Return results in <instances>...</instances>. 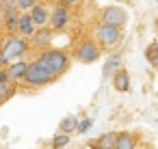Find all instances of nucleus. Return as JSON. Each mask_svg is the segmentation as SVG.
<instances>
[{
  "mask_svg": "<svg viewBox=\"0 0 158 149\" xmlns=\"http://www.w3.org/2000/svg\"><path fill=\"white\" fill-rule=\"evenodd\" d=\"M28 52V43L24 37H15L9 35L7 41L0 48V65H11L15 61H20V56H24Z\"/></svg>",
  "mask_w": 158,
  "mask_h": 149,
  "instance_id": "nucleus-1",
  "label": "nucleus"
},
{
  "mask_svg": "<svg viewBox=\"0 0 158 149\" xmlns=\"http://www.w3.org/2000/svg\"><path fill=\"white\" fill-rule=\"evenodd\" d=\"M37 61H39L52 76H56V78L69 67V58H67V54H65L63 50H46Z\"/></svg>",
  "mask_w": 158,
  "mask_h": 149,
  "instance_id": "nucleus-2",
  "label": "nucleus"
},
{
  "mask_svg": "<svg viewBox=\"0 0 158 149\" xmlns=\"http://www.w3.org/2000/svg\"><path fill=\"white\" fill-rule=\"evenodd\" d=\"M54 80H56V76H52L39 61H33V63H31L28 74H26V78H24V82L31 84V87H44V84H50V82H54Z\"/></svg>",
  "mask_w": 158,
  "mask_h": 149,
  "instance_id": "nucleus-3",
  "label": "nucleus"
},
{
  "mask_svg": "<svg viewBox=\"0 0 158 149\" xmlns=\"http://www.w3.org/2000/svg\"><path fill=\"white\" fill-rule=\"evenodd\" d=\"M100 18H102V24H108V26H115V28H121L128 22V13L121 7H104Z\"/></svg>",
  "mask_w": 158,
  "mask_h": 149,
  "instance_id": "nucleus-4",
  "label": "nucleus"
},
{
  "mask_svg": "<svg viewBox=\"0 0 158 149\" xmlns=\"http://www.w3.org/2000/svg\"><path fill=\"white\" fill-rule=\"evenodd\" d=\"M95 39H98L100 46H104V48H113L115 43H119L121 33H119V28H115V26L100 24V26L95 28Z\"/></svg>",
  "mask_w": 158,
  "mask_h": 149,
  "instance_id": "nucleus-5",
  "label": "nucleus"
},
{
  "mask_svg": "<svg viewBox=\"0 0 158 149\" xmlns=\"http://www.w3.org/2000/svg\"><path fill=\"white\" fill-rule=\"evenodd\" d=\"M76 56H78V61L80 63H93V61H98V56H100V46L95 43V41H82L80 46H78V50H76Z\"/></svg>",
  "mask_w": 158,
  "mask_h": 149,
  "instance_id": "nucleus-6",
  "label": "nucleus"
},
{
  "mask_svg": "<svg viewBox=\"0 0 158 149\" xmlns=\"http://www.w3.org/2000/svg\"><path fill=\"white\" fill-rule=\"evenodd\" d=\"M67 22H69V9L63 7V5L54 7V11L50 13V26H52L54 30H61V28L67 26Z\"/></svg>",
  "mask_w": 158,
  "mask_h": 149,
  "instance_id": "nucleus-7",
  "label": "nucleus"
},
{
  "mask_svg": "<svg viewBox=\"0 0 158 149\" xmlns=\"http://www.w3.org/2000/svg\"><path fill=\"white\" fill-rule=\"evenodd\" d=\"M119 67H121V52H113V54L108 56V61L104 63L102 76H104V78H110V76H115L117 71H121Z\"/></svg>",
  "mask_w": 158,
  "mask_h": 149,
  "instance_id": "nucleus-8",
  "label": "nucleus"
},
{
  "mask_svg": "<svg viewBox=\"0 0 158 149\" xmlns=\"http://www.w3.org/2000/svg\"><path fill=\"white\" fill-rule=\"evenodd\" d=\"M28 67H31V63H26V61H15V63H11L9 65V78L13 80V82H18V80H24L26 78V74H28Z\"/></svg>",
  "mask_w": 158,
  "mask_h": 149,
  "instance_id": "nucleus-9",
  "label": "nucleus"
},
{
  "mask_svg": "<svg viewBox=\"0 0 158 149\" xmlns=\"http://www.w3.org/2000/svg\"><path fill=\"white\" fill-rule=\"evenodd\" d=\"M18 30H20L24 37H31V39H33V35H35L39 28H37V24H35V20H33V15H31V13H22Z\"/></svg>",
  "mask_w": 158,
  "mask_h": 149,
  "instance_id": "nucleus-10",
  "label": "nucleus"
},
{
  "mask_svg": "<svg viewBox=\"0 0 158 149\" xmlns=\"http://www.w3.org/2000/svg\"><path fill=\"white\" fill-rule=\"evenodd\" d=\"M20 18H22V13H20L18 7L7 9V11H5V28H7L9 33H13V30L20 26Z\"/></svg>",
  "mask_w": 158,
  "mask_h": 149,
  "instance_id": "nucleus-11",
  "label": "nucleus"
},
{
  "mask_svg": "<svg viewBox=\"0 0 158 149\" xmlns=\"http://www.w3.org/2000/svg\"><path fill=\"white\" fill-rule=\"evenodd\" d=\"M31 15H33V20H35V24H37V28H46V24H48V20H50V13H48V9H46L44 5L33 7Z\"/></svg>",
  "mask_w": 158,
  "mask_h": 149,
  "instance_id": "nucleus-12",
  "label": "nucleus"
},
{
  "mask_svg": "<svg viewBox=\"0 0 158 149\" xmlns=\"http://www.w3.org/2000/svg\"><path fill=\"white\" fill-rule=\"evenodd\" d=\"M50 39H52L50 28H39L33 35V48H46V46H50Z\"/></svg>",
  "mask_w": 158,
  "mask_h": 149,
  "instance_id": "nucleus-13",
  "label": "nucleus"
},
{
  "mask_svg": "<svg viewBox=\"0 0 158 149\" xmlns=\"http://www.w3.org/2000/svg\"><path fill=\"white\" fill-rule=\"evenodd\" d=\"M113 84H115L117 91L126 93V91L130 89V76H128V71H117V74L113 76Z\"/></svg>",
  "mask_w": 158,
  "mask_h": 149,
  "instance_id": "nucleus-14",
  "label": "nucleus"
},
{
  "mask_svg": "<svg viewBox=\"0 0 158 149\" xmlns=\"http://www.w3.org/2000/svg\"><path fill=\"white\" fill-rule=\"evenodd\" d=\"M13 93H15V82H13V80L0 82V104H5L7 99H11Z\"/></svg>",
  "mask_w": 158,
  "mask_h": 149,
  "instance_id": "nucleus-15",
  "label": "nucleus"
},
{
  "mask_svg": "<svg viewBox=\"0 0 158 149\" xmlns=\"http://www.w3.org/2000/svg\"><path fill=\"white\" fill-rule=\"evenodd\" d=\"M117 136H119V134H104L93 147H95V149H115V145H117Z\"/></svg>",
  "mask_w": 158,
  "mask_h": 149,
  "instance_id": "nucleus-16",
  "label": "nucleus"
},
{
  "mask_svg": "<svg viewBox=\"0 0 158 149\" xmlns=\"http://www.w3.org/2000/svg\"><path fill=\"white\" fill-rule=\"evenodd\" d=\"M145 58H147L149 65L158 67V41H154V43H149L145 48Z\"/></svg>",
  "mask_w": 158,
  "mask_h": 149,
  "instance_id": "nucleus-17",
  "label": "nucleus"
},
{
  "mask_svg": "<svg viewBox=\"0 0 158 149\" xmlns=\"http://www.w3.org/2000/svg\"><path fill=\"white\" fill-rule=\"evenodd\" d=\"M78 119L76 117H65L63 121H61V132L63 134H69V132H74V130H78Z\"/></svg>",
  "mask_w": 158,
  "mask_h": 149,
  "instance_id": "nucleus-18",
  "label": "nucleus"
},
{
  "mask_svg": "<svg viewBox=\"0 0 158 149\" xmlns=\"http://www.w3.org/2000/svg\"><path fill=\"white\" fill-rule=\"evenodd\" d=\"M115 149H134V138H132L130 134H119Z\"/></svg>",
  "mask_w": 158,
  "mask_h": 149,
  "instance_id": "nucleus-19",
  "label": "nucleus"
},
{
  "mask_svg": "<svg viewBox=\"0 0 158 149\" xmlns=\"http://www.w3.org/2000/svg\"><path fill=\"white\" fill-rule=\"evenodd\" d=\"M69 145V134H59V136H54V140H52V147L54 149H63V147H67Z\"/></svg>",
  "mask_w": 158,
  "mask_h": 149,
  "instance_id": "nucleus-20",
  "label": "nucleus"
},
{
  "mask_svg": "<svg viewBox=\"0 0 158 149\" xmlns=\"http://www.w3.org/2000/svg\"><path fill=\"white\" fill-rule=\"evenodd\" d=\"M33 7H37V0H20V2H18V9L20 11H33Z\"/></svg>",
  "mask_w": 158,
  "mask_h": 149,
  "instance_id": "nucleus-21",
  "label": "nucleus"
},
{
  "mask_svg": "<svg viewBox=\"0 0 158 149\" xmlns=\"http://www.w3.org/2000/svg\"><path fill=\"white\" fill-rule=\"evenodd\" d=\"M91 125H93V121H91V119H82V121L78 123V132H80V134H85L87 130H91Z\"/></svg>",
  "mask_w": 158,
  "mask_h": 149,
  "instance_id": "nucleus-22",
  "label": "nucleus"
},
{
  "mask_svg": "<svg viewBox=\"0 0 158 149\" xmlns=\"http://www.w3.org/2000/svg\"><path fill=\"white\" fill-rule=\"evenodd\" d=\"M18 2H20V0H2V5H5V9H11V7H18Z\"/></svg>",
  "mask_w": 158,
  "mask_h": 149,
  "instance_id": "nucleus-23",
  "label": "nucleus"
},
{
  "mask_svg": "<svg viewBox=\"0 0 158 149\" xmlns=\"http://www.w3.org/2000/svg\"><path fill=\"white\" fill-rule=\"evenodd\" d=\"M80 0H59V5H63V7H72V5H78Z\"/></svg>",
  "mask_w": 158,
  "mask_h": 149,
  "instance_id": "nucleus-24",
  "label": "nucleus"
},
{
  "mask_svg": "<svg viewBox=\"0 0 158 149\" xmlns=\"http://www.w3.org/2000/svg\"><path fill=\"white\" fill-rule=\"evenodd\" d=\"M5 5H2V0H0V24H5Z\"/></svg>",
  "mask_w": 158,
  "mask_h": 149,
  "instance_id": "nucleus-25",
  "label": "nucleus"
}]
</instances>
